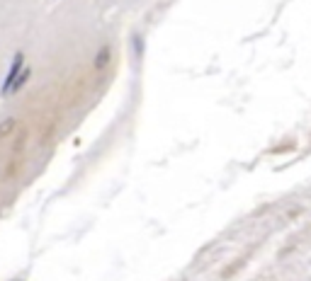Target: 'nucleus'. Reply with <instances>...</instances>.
Masks as SVG:
<instances>
[{
	"instance_id": "nucleus-1",
	"label": "nucleus",
	"mask_w": 311,
	"mask_h": 281,
	"mask_svg": "<svg viewBox=\"0 0 311 281\" xmlns=\"http://www.w3.org/2000/svg\"><path fill=\"white\" fill-rule=\"evenodd\" d=\"M22 68H24V56L17 54L15 56V61H12V65H10V73L5 76V83H3V90H0L3 95H8V92H10L12 83H15V78L20 76V71H22Z\"/></svg>"
},
{
	"instance_id": "nucleus-2",
	"label": "nucleus",
	"mask_w": 311,
	"mask_h": 281,
	"mask_svg": "<svg viewBox=\"0 0 311 281\" xmlns=\"http://www.w3.org/2000/svg\"><path fill=\"white\" fill-rule=\"evenodd\" d=\"M15 129H17V119H5V121H0V140H5Z\"/></svg>"
},
{
	"instance_id": "nucleus-3",
	"label": "nucleus",
	"mask_w": 311,
	"mask_h": 281,
	"mask_svg": "<svg viewBox=\"0 0 311 281\" xmlns=\"http://www.w3.org/2000/svg\"><path fill=\"white\" fill-rule=\"evenodd\" d=\"M107 61H110V46H102L100 54L95 56V68H98V71H102V68L107 65Z\"/></svg>"
},
{
	"instance_id": "nucleus-4",
	"label": "nucleus",
	"mask_w": 311,
	"mask_h": 281,
	"mask_svg": "<svg viewBox=\"0 0 311 281\" xmlns=\"http://www.w3.org/2000/svg\"><path fill=\"white\" fill-rule=\"evenodd\" d=\"M29 76H32V71H29V68H22V71H20V76L15 78V83H12V87H10L12 92H15V90H20V87L29 80Z\"/></svg>"
}]
</instances>
